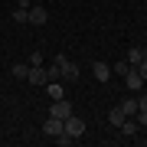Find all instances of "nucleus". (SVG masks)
<instances>
[{
    "mask_svg": "<svg viewBox=\"0 0 147 147\" xmlns=\"http://www.w3.org/2000/svg\"><path fill=\"white\" fill-rule=\"evenodd\" d=\"M147 59V46H131V53H127V65H141Z\"/></svg>",
    "mask_w": 147,
    "mask_h": 147,
    "instance_id": "9d476101",
    "label": "nucleus"
},
{
    "mask_svg": "<svg viewBox=\"0 0 147 147\" xmlns=\"http://www.w3.org/2000/svg\"><path fill=\"white\" fill-rule=\"evenodd\" d=\"M30 65H42V53H33L30 56Z\"/></svg>",
    "mask_w": 147,
    "mask_h": 147,
    "instance_id": "4be33fe9",
    "label": "nucleus"
},
{
    "mask_svg": "<svg viewBox=\"0 0 147 147\" xmlns=\"http://www.w3.org/2000/svg\"><path fill=\"white\" fill-rule=\"evenodd\" d=\"M134 121H137L141 127H147V111H134Z\"/></svg>",
    "mask_w": 147,
    "mask_h": 147,
    "instance_id": "6ab92c4d",
    "label": "nucleus"
},
{
    "mask_svg": "<svg viewBox=\"0 0 147 147\" xmlns=\"http://www.w3.org/2000/svg\"><path fill=\"white\" fill-rule=\"evenodd\" d=\"M10 72H13V79H26V72H30V65H23V62H16V65L10 69Z\"/></svg>",
    "mask_w": 147,
    "mask_h": 147,
    "instance_id": "dca6fc26",
    "label": "nucleus"
},
{
    "mask_svg": "<svg viewBox=\"0 0 147 147\" xmlns=\"http://www.w3.org/2000/svg\"><path fill=\"white\" fill-rule=\"evenodd\" d=\"M137 111H147V92L137 95Z\"/></svg>",
    "mask_w": 147,
    "mask_h": 147,
    "instance_id": "aec40b11",
    "label": "nucleus"
},
{
    "mask_svg": "<svg viewBox=\"0 0 147 147\" xmlns=\"http://www.w3.org/2000/svg\"><path fill=\"white\" fill-rule=\"evenodd\" d=\"M92 75H95L98 82H105V85H108L115 72H111V65H105V62H95V65H92Z\"/></svg>",
    "mask_w": 147,
    "mask_h": 147,
    "instance_id": "6e6552de",
    "label": "nucleus"
},
{
    "mask_svg": "<svg viewBox=\"0 0 147 147\" xmlns=\"http://www.w3.org/2000/svg\"><path fill=\"white\" fill-rule=\"evenodd\" d=\"M127 69H131V65H127V59H121V62L111 65V72H115V75H127Z\"/></svg>",
    "mask_w": 147,
    "mask_h": 147,
    "instance_id": "f3484780",
    "label": "nucleus"
},
{
    "mask_svg": "<svg viewBox=\"0 0 147 147\" xmlns=\"http://www.w3.org/2000/svg\"><path fill=\"white\" fill-rule=\"evenodd\" d=\"M46 20H49V10L39 7V3H33V7H30V23H33V26H42Z\"/></svg>",
    "mask_w": 147,
    "mask_h": 147,
    "instance_id": "39448f33",
    "label": "nucleus"
},
{
    "mask_svg": "<svg viewBox=\"0 0 147 147\" xmlns=\"http://www.w3.org/2000/svg\"><path fill=\"white\" fill-rule=\"evenodd\" d=\"M62 131H65L62 118H53V115H49V118H46V124H42V134H46V137H56V134H62Z\"/></svg>",
    "mask_w": 147,
    "mask_h": 147,
    "instance_id": "f03ea898",
    "label": "nucleus"
},
{
    "mask_svg": "<svg viewBox=\"0 0 147 147\" xmlns=\"http://www.w3.org/2000/svg\"><path fill=\"white\" fill-rule=\"evenodd\" d=\"M53 141H56L59 147H69V144H75V137H69V134L62 131V134H56V137H53Z\"/></svg>",
    "mask_w": 147,
    "mask_h": 147,
    "instance_id": "a211bd4d",
    "label": "nucleus"
},
{
    "mask_svg": "<svg viewBox=\"0 0 147 147\" xmlns=\"http://www.w3.org/2000/svg\"><path fill=\"white\" fill-rule=\"evenodd\" d=\"M49 115H53V118H62V121H65L69 115H72V105H69L65 98H56V101H53V108H49Z\"/></svg>",
    "mask_w": 147,
    "mask_h": 147,
    "instance_id": "20e7f679",
    "label": "nucleus"
},
{
    "mask_svg": "<svg viewBox=\"0 0 147 147\" xmlns=\"http://www.w3.org/2000/svg\"><path fill=\"white\" fill-rule=\"evenodd\" d=\"M118 108H121V111H124V115H127V118H134V111H137V98H134V95H127V98H124V101H121V105H118Z\"/></svg>",
    "mask_w": 147,
    "mask_h": 147,
    "instance_id": "ddd939ff",
    "label": "nucleus"
},
{
    "mask_svg": "<svg viewBox=\"0 0 147 147\" xmlns=\"http://www.w3.org/2000/svg\"><path fill=\"white\" fill-rule=\"evenodd\" d=\"M62 82H79V65H75L69 56H65V62H62Z\"/></svg>",
    "mask_w": 147,
    "mask_h": 147,
    "instance_id": "0eeeda50",
    "label": "nucleus"
},
{
    "mask_svg": "<svg viewBox=\"0 0 147 147\" xmlns=\"http://www.w3.org/2000/svg\"><path fill=\"white\" fill-rule=\"evenodd\" d=\"M137 144H144V147H147V137H137Z\"/></svg>",
    "mask_w": 147,
    "mask_h": 147,
    "instance_id": "b1692460",
    "label": "nucleus"
},
{
    "mask_svg": "<svg viewBox=\"0 0 147 147\" xmlns=\"http://www.w3.org/2000/svg\"><path fill=\"white\" fill-rule=\"evenodd\" d=\"M13 23H30V10L26 7H16L13 10Z\"/></svg>",
    "mask_w": 147,
    "mask_h": 147,
    "instance_id": "2eb2a0df",
    "label": "nucleus"
},
{
    "mask_svg": "<svg viewBox=\"0 0 147 147\" xmlns=\"http://www.w3.org/2000/svg\"><path fill=\"white\" fill-rule=\"evenodd\" d=\"M134 69H137V72H141V79H144V85H147V59H144L141 65H134Z\"/></svg>",
    "mask_w": 147,
    "mask_h": 147,
    "instance_id": "412c9836",
    "label": "nucleus"
},
{
    "mask_svg": "<svg viewBox=\"0 0 147 147\" xmlns=\"http://www.w3.org/2000/svg\"><path fill=\"white\" fill-rule=\"evenodd\" d=\"M62 62H65V56H56V59H53V65L46 69L49 82H59V79H62Z\"/></svg>",
    "mask_w": 147,
    "mask_h": 147,
    "instance_id": "1a4fd4ad",
    "label": "nucleus"
},
{
    "mask_svg": "<svg viewBox=\"0 0 147 147\" xmlns=\"http://www.w3.org/2000/svg\"><path fill=\"white\" fill-rule=\"evenodd\" d=\"M121 134L124 137H137V131H141V124H137V121H131V118H124L121 121V127H118Z\"/></svg>",
    "mask_w": 147,
    "mask_h": 147,
    "instance_id": "9b49d317",
    "label": "nucleus"
},
{
    "mask_svg": "<svg viewBox=\"0 0 147 147\" xmlns=\"http://www.w3.org/2000/svg\"><path fill=\"white\" fill-rule=\"evenodd\" d=\"M53 3H56V0H53Z\"/></svg>",
    "mask_w": 147,
    "mask_h": 147,
    "instance_id": "a878e982",
    "label": "nucleus"
},
{
    "mask_svg": "<svg viewBox=\"0 0 147 147\" xmlns=\"http://www.w3.org/2000/svg\"><path fill=\"white\" fill-rule=\"evenodd\" d=\"M26 82H30V85H46V82H49V75H46V69H42V65H30Z\"/></svg>",
    "mask_w": 147,
    "mask_h": 147,
    "instance_id": "7ed1b4c3",
    "label": "nucleus"
},
{
    "mask_svg": "<svg viewBox=\"0 0 147 147\" xmlns=\"http://www.w3.org/2000/svg\"><path fill=\"white\" fill-rule=\"evenodd\" d=\"M62 124H65V134H69V137H82V134H85V121H82L79 115H69Z\"/></svg>",
    "mask_w": 147,
    "mask_h": 147,
    "instance_id": "f257e3e1",
    "label": "nucleus"
},
{
    "mask_svg": "<svg viewBox=\"0 0 147 147\" xmlns=\"http://www.w3.org/2000/svg\"><path fill=\"white\" fill-rule=\"evenodd\" d=\"M42 88H46V95H49V98H65V88H62V85H59V82H46V85H42Z\"/></svg>",
    "mask_w": 147,
    "mask_h": 147,
    "instance_id": "f8f14e48",
    "label": "nucleus"
},
{
    "mask_svg": "<svg viewBox=\"0 0 147 147\" xmlns=\"http://www.w3.org/2000/svg\"><path fill=\"white\" fill-rule=\"evenodd\" d=\"M33 3H42V0H33Z\"/></svg>",
    "mask_w": 147,
    "mask_h": 147,
    "instance_id": "393cba45",
    "label": "nucleus"
},
{
    "mask_svg": "<svg viewBox=\"0 0 147 147\" xmlns=\"http://www.w3.org/2000/svg\"><path fill=\"white\" fill-rule=\"evenodd\" d=\"M124 85H127L131 92H141V88H144V79H141V72H137L134 65L127 69V75H124Z\"/></svg>",
    "mask_w": 147,
    "mask_h": 147,
    "instance_id": "423d86ee",
    "label": "nucleus"
},
{
    "mask_svg": "<svg viewBox=\"0 0 147 147\" xmlns=\"http://www.w3.org/2000/svg\"><path fill=\"white\" fill-rule=\"evenodd\" d=\"M16 7H26V10H30L33 3H30V0H16Z\"/></svg>",
    "mask_w": 147,
    "mask_h": 147,
    "instance_id": "5701e85b",
    "label": "nucleus"
},
{
    "mask_svg": "<svg viewBox=\"0 0 147 147\" xmlns=\"http://www.w3.org/2000/svg\"><path fill=\"white\" fill-rule=\"evenodd\" d=\"M127 115H124V111H121V108H115V111H108V121H111V127H121V121H124Z\"/></svg>",
    "mask_w": 147,
    "mask_h": 147,
    "instance_id": "4468645a",
    "label": "nucleus"
}]
</instances>
